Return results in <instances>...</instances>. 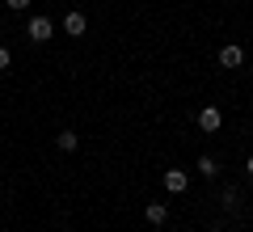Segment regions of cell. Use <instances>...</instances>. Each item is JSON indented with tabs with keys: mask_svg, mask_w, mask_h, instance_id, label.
Instances as JSON below:
<instances>
[{
	"mask_svg": "<svg viewBox=\"0 0 253 232\" xmlns=\"http://www.w3.org/2000/svg\"><path fill=\"white\" fill-rule=\"evenodd\" d=\"M26 34H30V43H46V38L55 34V26H51V17H30Z\"/></svg>",
	"mask_w": 253,
	"mask_h": 232,
	"instance_id": "6da1fadb",
	"label": "cell"
},
{
	"mask_svg": "<svg viewBox=\"0 0 253 232\" xmlns=\"http://www.w3.org/2000/svg\"><path fill=\"white\" fill-rule=\"evenodd\" d=\"M13 63V55H9V46H0V68H9Z\"/></svg>",
	"mask_w": 253,
	"mask_h": 232,
	"instance_id": "30bf717a",
	"label": "cell"
},
{
	"mask_svg": "<svg viewBox=\"0 0 253 232\" xmlns=\"http://www.w3.org/2000/svg\"><path fill=\"white\" fill-rule=\"evenodd\" d=\"M144 220H148V224H165V220H169L165 203H144Z\"/></svg>",
	"mask_w": 253,
	"mask_h": 232,
	"instance_id": "8992f818",
	"label": "cell"
},
{
	"mask_svg": "<svg viewBox=\"0 0 253 232\" xmlns=\"http://www.w3.org/2000/svg\"><path fill=\"white\" fill-rule=\"evenodd\" d=\"M63 30H68V34H72V38H81L84 34V30H89V21H84V13H68V17H63Z\"/></svg>",
	"mask_w": 253,
	"mask_h": 232,
	"instance_id": "277c9868",
	"label": "cell"
},
{
	"mask_svg": "<svg viewBox=\"0 0 253 232\" xmlns=\"http://www.w3.org/2000/svg\"><path fill=\"white\" fill-rule=\"evenodd\" d=\"M224 207H228V211H236V207H241V190H236V186L224 190Z\"/></svg>",
	"mask_w": 253,
	"mask_h": 232,
	"instance_id": "9c48e42d",
	"label": "cell"
},
{
	"mask_svg": "<svg viewBox=\"0 0 253 232\" xmlns=\"http://www.w3.org/2000/svg\"><path fill=\"white\" fill-rule=\"evenodd\" d=\"M199 127H203L207 135H215L219 127H224V114H219V106H203V110H199Z\"/></svg>",
	"mask_w": 253,
	"mask_h": 232,
	"instance_id": "3957f363",
	"label": "cell"
},
{
	"mask_svg": "<svg viewBox=\"0 0 253 232\" xmlns=\"http://www.w3.org/2000/svg\"><path fill=\"white\" fill-rule=\"evenodd\" d=\"M245 173H249V178H253V156H249V161H245Z\"/></svg>",
	"mask_w": 253,
	"mask_h": 232,
	"instance_id": "7c38bea8",
	"label": "cell"
},
{
	"mask_svg": "<svg viewBox=\"0 0 253 232\" xmlns=\"http://www.w3.org/2000/svg\"><path fill=\"white\" fill-rule=\"evenodd\" d=\"M165 190H169V194H186V190H190V173L186 169H165Z\"/></svg>",
	"mask_w": 253,
	"mask_h": 232,
	"instance_id": "7a4b0ae2",
	"label": "cell"
},
{
	"mask_svg": "<svg viewBox=\"0 0 253 232\" xmlns=\"http://www.w3.org/2000/svg\"><path fill=\"white\" fill-rule=\"evenodd\" d=\"M199 173L203 178H219V161L215 156H199Z\"/></svg>",
	"mask_w": 253,
	"mask_h": 232,
	"instance_id": "52a82bcc",
	"label": "cell"
},
{
	"mask_svg": "<svg viewBox=\"0 0 253 232\" xmlns=\"http://www.w3.org/2000/svg\"><path fill=\"white\" fill-rule=\"evenodd\" d=\"M55 143H59L63 152H76V143H81V135H76V131H59V139H55Z\"/></svg>",
	"mask_w": 253,
	"mask_h": 232,
	"instance_id": "ba28073f",
	"label": "cell"
},
{
	"mask_svg": "<svg viewBox=\"0 0 253 232\" xmlns=\"http://www.w3.org/2000/svg\"><path fill=\"white\" fill-rule=\"evenodd\" d=\"M9 9H13V13H21V9H30V0H9Z\"/></svg>",
	"mask_w": 253,
	"mask_h": 232,
	"instance_id": "8fae6325",
	"label": "cell"
},
{
	"mask_svg": "<svg viewBox=\"0 0 253 232\" xmlns=\"http://www.w3.org/2000/svg\"><path fill=\"white\" fill-rule=\"evenodd\" d=\"M219 63H224V68H241L245 51H241V46H224V51H219Z\"/></svg>",
	"mask_w": 253,
	"mask_h": 232,
	"instance_id": "5b68a950",
	"label": "cell"
}]
</instances>
